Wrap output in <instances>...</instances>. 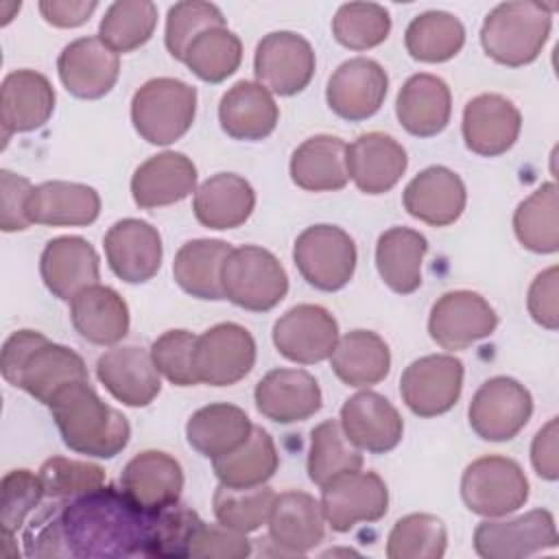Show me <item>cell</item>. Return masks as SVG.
<instances>
[{
  "mask_svg": "<svg viewBox=\"0 0 559 559\" xmlns=\"http://www.w3.org/2000/svg\"><path fill=\"white\" fill-rule=\"evenodd\" d=\"M146 539L148 513L111 485L63 500L24 537L31 557L79 559L146 557Z\"/></svg>",
  "mask_w": 559,
  "mask_h": 559,
  "instance_id": "1",
  "label": "cell"
},
{
  "mask_svg": "<svg viewBox=\"0 0 559 559\" xmlns=\"http://www.w3.org/2000/svg\"><path fill=\"white\" fill-rule=\"evenodd\" d=\"M0 369L9 384L24 389L46 406L66 386L90 380L87 367L76 352L48 341L35 330H17L4 341Z\"/></svg>",
  "mask_w": 559,
  "mask_h": 559,
  "instance_id": "2",
  "label": "cell"
},
{
  "mask_svg": "<svg viewBox=\"0 0 559 559\" xmlns=\"http://www.w3.org/2000/svg\"><path fill=\"white\" fill-rule=\"evenodd\" d=\"M48 408L63 443L76 454L114 459L129 443L131 426L127 417L103 402L90 380L66 386Z\"/></svg>",
  "mask_w": 559,
  "mask_h": 559,
  "instance_id": "3",
  "label": "cell"
},
{
  "mask_svg": "<svg viewBox=\"0 0 559 559\" xmlns=\"http://www.w3.org/2000/svg\"><path fill=\"white\" fill-rule=\"evenodd\" d=\"M552 7L533 0L502 2L489 11L480 28L485 52L509 68L535 61L550 35Z\"/></svg>",
  "mask_w": 559,
  "mask_h": 559,
  "instance_id": "4",
  "label": "cell"
},
{
  "mask_svg": "<svg viewBox=\"0 0 559 559\" xmlns=\"http://www.w3.org/2000/svg\"><path fill=\"white\" fill-rule=\"evenodd\" d=\"M197 90L179 79L146 81L131 100V122L148 144H173L194 122Z\"/></svg>",
  "mask_w": 559,
  "mask_h": 559,
  "instance_id": "5",
  "label": "cell"
},
{
  "mask_svg": "<svg viewBox=\"0 0 559 559\" xmlns=\"http://www.w3.org/2000/svg\"><path fill=\"white\" fill-rule=\"evenodd\" d=\"M225 299L251 310L266 312L288 293V275L280 260L255 245H242L229 251L221 269Z\"/></svg>",
  "mask_w": 559,
  "mask_h": 559,
  "instance_id": "6",
  "label": "cell"
},
{
  "mask_svg": "<svg viewBox=\"0 0 559 559\" xmlns=\"http://www.w3.org/2000/svg\"><path fill=\"white\" fill-rule=\"evenodd\" d=\"M461 498L476 515L502 518L524 507L528 500V480L513 459L483 456L465 467Z\"/></svg>",
  "mask_w": 559,
  "mask_h": 559,
  "instance_id": "7",
  "label": "cell"
},
{
  "mask_svg": "<svg viewBox=\"0 0 559 559\" xmlns=\"http://www.w3.org/2000/svg\"><path fill=\"white\" fill-rule=\"evenodd\" d=\"M293 258L310 286L332 293L352 280L358 255L345 229L336 225H312L297 236Z\"/></svg>",
  "mask_w": 559,
  "mask_h": 559,
  "instance_id": "8",
  "label": "cell"
},
{
  "mask_svg": "<svg viewBox=\"0 0 559 559\" xmlns=\"http://www.w3.org/2000/svg\"><path fill=\"white\" fill-rule=\"evenodd\" d=\"M533 415V397L524 384L513 378H489L474 393L467 417L472 430L485 441L513 439Z\"/></svg>",
  "mask_w": 559,
  "mask_h": 559,
  "instance_id": "9",
  "label": "cell"
},
{
  "mask_svg": "<svg viewBox=\"0 0 559 559\" xmlns=\"http://www.w3.org/2000/svg\"><path fill=\"white\" fill-rule=\"evenodd\" d=\"M192 365L197 380L203 384H236L255 365V341L238 323H218L197 336Z\"/></svg>",
  "mask_w": 559,
  "mask_h": 559,
  "instance_id": "10",
  "label": "cell"
},
{
  "mask_svg": "<svg viewBox=\"0 0 559 559\" xmlns=\"http://www.w3.org/2000/svg\"><path fill=\"white\" fill-rule=\"evenodd\" d=\"M321 507L332 531L347 533L356 524L384 518L389 489L376 472H345L321 487Z\"/></svg>",
  "mask_w": 559,
  "mask_h": 559,
  "instance_id": "11",
  "label": "cell"
},
{
  "mask_svg": "<svg viewBox=\"0 0 559 559\" xmlns=\"http://www.w3.org/2000/svg\"><path fill=\"white\" fill-rule=\"evenodd\" d=\"M559 542L555 518L533 509L513 520H485L474 531V550L485 559H524Z\"/></svg>",
  "mask_w": 559,
  "mask_h": 559,
  "instance_id": "12",
  "label": "cell"
},
{
  "mask_svg": "<svg viewBox=\"0 0 559 559\" xmlns=\"http://www.w3.org/2000/svg\"><path fill=\"white\" fill-rule=\"evenodd\" d=\"M463 391V362L450 354H430L413 360L402 378L404 404L419 417L448 413Z\"/></svg>",
  "mask_w": 559,
  "mask_h": 559,
  "instance_id": "13",
  "label": "cell"
},
{
  "mask_svg": "<svg viewBox=\"0 0 559 559\" xmlns=\"http://www.w3.org/2000/svg\"><path fill=\"white\" fill-rule=\"evenodd\" d=\"M314 63L310 41L293 31L264 35L253 57L258 83L280 96H293L308 87L314 74Z\"/></svg>",
  "mask_w": 559,
  "mask_h": 559,
  "instance_id": "14",
  "label": "cell"
},
{
  "mask_svg": "<svg viewBox=\"0 0 559 559\" xmlns=\"http://www.w3.org/2000/svg\"><path fill=\"white\" fill-rule=\"evenodd\" d=\"M498 314L485 297L472 290H450L441 295L428 319L430 338L450 352L469 347L493 334Z\"/></svg>",
  "mask_w": 559,
  "mask_h": 559,
  "instance_id": "15",
  "label": "cell"
},
{
  "mask_svg": "<svg viewBox=\"0 0 559 559\" xmlns=\"http://www.w3.org/2000/svg\"><path fill=\"white\" fill-rule=\"evenodd\" d=\"M277 352L299 365H314L332 356L338 343V323L321 306L299 304L273 325Z\"/></svg>",
  "mask_w": 559,
  "mask_h": 559,
  "instance_id": "16",
  "label": "cell"
},
{
  "mask_svg": "<svg viewBox=\"0 0 559 559\" xmlns=\"http://www.w3.org/2000/svg\"><path fill=\"white\" fill-rule=\"evenodd\" d=\"M386 90L389 76L384 68L373 59L354 57L334 70L325 98L336 116L358 122L371 118L382 107Z\"/></svg>",
  "mask_w": 559,
  "mask_h": 559,
  "instance_id": "17",
  "label": "cell"
},
{
  "mask_svg": "<svg viewBox=\"0 0 559 559\" xmlns=\"http://www.w3.org/2000/svg\"><path fill=\"white\" fill-rule=\"evenodd\" d=\"M57 70L63 87L72 96L94 100L109 94L116 85L120 59L100 37H81L61 50Z\"/></svg>",
  "mask_w": 559,
  "mask_h": 559,
  "instance_id": "18",
  "label": "cell"
},
{
  "mask_svg": "<svg viewBox=\"0 0 559 559\" xmlns=\"http://www.w3.org/2000/svg\"><path fill=\"white\" fill-rule=\"evenodd\" d=\"M109 269L127 284H142L155 277L162 266V236L140 218H122L105 234Z\"/></svg>",
  "mask_w": 559,
  "mask_h": 559,
  "instance_id": "19",
  "label": "cell"
},
{
  "mask_svg": "<svg viewBox=\"0 0 559 559\" xmlns=\"http://www.w3.org/2000/svg\"><path fill=\"white\" fill-rule=\"evenodd\" d=\"M522 129L520 109L500 94H478L463 109L465 146L483 157L507 153Z\"/></svg>",
  "mask_w": 559,
  "mask_h": 559,
  "instance_id": "20",
  "label": "cell"
},
{
  "mask_svg": "<svg viewBox=\"0 0 559 559\" xmlns=\"http://www.w3.org/2000/svg\"><path fill=\"white\" fill-rule=\"evenodd\" d=\"M341 428L345 437L371 454L391 452L404 435V421L397 408L376 391L352 395L341 408Z\"/></svg>",
  "mask_w": 559,
  "mask_h": 559,
  "instance_id": "21",
  "label": "cell"
},
{
  "mask_svg": "<svg viewBox=\"0 0 559 559\" xmlns=\"http://www.w3.org/2000/svg\"><path fill=\"white\" fill-rule=\"evenodd\" d=\"M55 109V90L50 81L35 70H15L4 76L0 87L2 144L13 133L35 131L48 122Z\"/></svg>",
  "mask_w": 559,
  "mask_h": 559,
  "instance_id": "22",
  "label": "cell"
},
{
  "mask_svg": "<svg viewBox=\"0 0 559 559\" xmlns=\"http://www.w3.org/2000/svg\"><path fill=\"white\" fill-rule=\"evenodd\" d=\"M120 489L146 513H153L179 502L183 469L175 456L159 450H144L124 465Z\"/></svg>",
  "mask_w": 559,
  "mask_h": 559,
  "instance_id": "23",
  "label": "cell"
},
{
  "mask_svg": "<svg viewBox=\"0 0 559 559\" xmlns=\"http://www.w3.org/2000/svg\"><path fill=\"white\" fill-rule=\"evenodd\" d=\"M258 411L275 424H295L312 417L323 395L314 376L304 369H273L255 386Z\"/></svg>",
  "mask_w": 559,
  "mask_h": 559,
  "instance_id": "24",
  "label": "cell"
},
{
  "mask_svg": "<svg viewBox=\"0 0 559 559\" xmlns=\"http://www.w3.org/2000/svg\"><path fill=\"white\" fill-rule=\"evenodd\" d=\"M347 175L365 194L389 192L408 166L404 146L386 133L371 131L358 135L347 146Z\"/></svg>",
  "mask_w": 559,
  "mask_h": 559,
  "instance_id": "25",
  "label": "cell"
},
{
  "mask_svg": "<svg viewBox=\"0 0 559 559\" xmlns=\"http://www.w3.org/2000/svg\"><path fill=\"white\" fill-rule=\"evenodd\" d=\"M39 271L46 288L59 299H72L79 290L98 284L100 264L96 249L81 236H59L46 242Z\"/></svg>",
  "mask_w": 559,
  "mask_h": 559,
  "instance_id": "26",
  "label": "cell"
},
{
  "mask_svg": "<svg viewBox=\"0 0 559 559\" xmlns=\"http://www.w3.org/2000/svg\"><path fill=\"white\" fill-rule=\"evenodd\" d=\"M96 376L118 402L133 408L148 406L162 389L151 354L133 345L105 352L96 362Z\"/></svg>",
  "mask_w": 559,
  "mask_h": 559,
  "instance_id": "27",
  "label": "cell"
},
{
  "mask_svg": "<svg viewBox=\"0 0 559 559\" xmlns=\"http://www.w3.org/2000/svg\"><path fill=\"white\" fill-rule=\"evenodd\" d=\"M197 188V166L190 157L164 151L140 164L131 177V194L142 210L183 201Z\"/></svg>",
  "mask_w": 559,
  "mask_h": 559,
  "instance_id": "28",
  "label": "cell"
},
{
  "mask_svg": "<svg viewBox=\"0 0 559 559\" xmlns=\"http://www.w3.org/2000/svg\"><path fill=\"white\" fill-rule=\"evenodd\" d=\"M465 183L445 166H428L404 188L406 212L432 227L459 221L465 210Z\"/></svg>",
  "mask_w": 559,
  "mask_h": 559,
  "instance_id": "29",
  "label": "cell"
},
{
  "mask_svg": "<svg viewBox=\"0 0 559 559\" xmlns=\"http://www.w3.org/2000/svg\"><path fill=\"white\" fill-rule=\"evenodd\" d=\"M266 524L271 542L288 555L312 550L325 535L323 507L306 491H284L275 496Z\"/></svg>",
  "mask_w": 559,
  "mask_h": 559,
  "instance_id": "30",
  "label": "cell"
},
{
  "mask_svg": "<svg viewBox=\"0 0 559 559\" xmlns=\"http://www.w3.org/2000/svg\"><path fill=\"white\" fill-rule=\"evenodd\" d=\"M100 197L94 188L72 181H44L33 188L26 216L48 227H83L98 218Z\"/></svg>",
  "mask_w": 559,
  "mask_h": 559,
  "instance_id": "31",
  "label": "cell"
},
{
  "mask_svg": "<svg viewBox=\"0 0 559 559\" xmlns=\"http://www.w3.org/2000/svg\"><path fill=\"white\" fill-rule=\"evenodd\" d=\"M280 109L273 94L253 81H238L218 103L221 129L234 140L255 142L273 133Z\"/></svg>",
  "mask_w": 559,
  "mask_h": 559,
  "instance_id": "32",
  "label": "cell"
},
{
  "mask_svg": "<svg viewBox=\"0 0 559 559\" xmlns=\"http://www.w3.org/2000/svg\"><path fill=\"white\" fill-rule=\"evenodd\" d=\"M395 114L400 124L417 138L441 133L452 114L448 83L435 74H413L397 94Z\"/></svg>",
  "mask_w": 559,
  "mask_h": 559,
  "instance_id": "33",
  "label": "cell"
},
{
  "mask_svg": "<svg viewBox=\"0 0 559 559\" xmlns=\"http://www.w3.org/2000/svg\"><path fill=\"white\" fill-rule=\"evenodd\" d=\"M70 319L79 336L94 345H114L129 332L127 301L103 284H92L70 299Z\"/></svg>",
  "mask_w": 559,
  "mask_h": 559,
  "instance_id": "34",
  "label": "cell"
},
{
  "mask_svg": "<svg viewBox=\"0 0 559 559\" xmlns=\"http://www.w3.org/2000/svg\"><path fill=\"white\" fill-rule=\"evenodd\" d=\"M255 207L251 183L234 173H218L205 179L194 192V216L210 229L240 227Z\"/></svg>",
  "mask_w": 559,
  "mask_h": 559,
  "instance_id": "35",
  "label": "cell"
},
{
  "mask_svg": "<svg viewBox=\"0 0 559 559\" xmlns=\"http://www.w3.org/2000/svg\"><path fill=\"white\" fill-rule=\"evenodd\" d=\"M347 144L336 135H312L290 157L293 181L310 192H332L347 186Z\"/></svg>",
  "mask_w": 559,
  "mask_h": 559,
  "instance_id": "36",
  "label": "cell"
},
{
  "mask_svg": "<svg viewBox=\"0 0 559 559\" xmlns=\"http://www.w3.org/2000/svg\"><path fill=\"white\" fill-rule=\"evenodd\" d=\"M332 371L347 386H373L389 376L391 352L384 338L369 330H352L338 336L330 356Z\"/></svg>",
  "mask_w": 559,
  "mask_h": 559,
  "instance_id": "37",
  "label": "cell"
},
{
  "mask_svg": "<svg viewBox=\"0 0 559 559\" xmlns=\"http://www.w3.org/2000/svg\"><path fill=\"white\" fill-rule=\"evenodd\" d=\"M253 430L249 415L234 404H207L186 424L188 443L207 459H218L242 445Z\"/></svg>",
  "mask_w": 559,
  "mask_h": 559,
  "instance_id": "38",
  "label": "cell"
},
{
  "mask_svg": "<svg viewBox=\"0 0 559 559\" xmlns=\"http://www.w3.org/2000/svg\"><path fill=\"white\" fill-rule=\"evenodd\" d=\"M428 240L411 227H391L380 234L376 245V266L384 284L408 295L421 286V262Z\"/></svg>",
  "mask_w": 559,
  "mask_h": 559,
  "instance_id": "39",
  "label": "cell"
},
{
  "mask_svg": "<svg viewBox=\"0 0 559 559\" xmlns=\"http://www.w3.org/2000/svg\"><path fill=\"white\" fill-rule=\"evenodd\" d=\"M234 247L216 238H197L186 242L173 262L175 282L197 299H225L221 269Z\"/></svg>",
  "mask_w": 559,
  "mask_h": 559,
  "instance_id": "40",
  "label": "cell"
},
{
  "mask_svg": "<svg viewBox=\"0 0 559 559\" xmlns=\"http://www.w3.org/2000/svg\"><path fill=\"white\" fill-rule=\"evenodd\" d=\"M277 448L271 435L260 426H253L249 439L242 445L212 461L218 483L236 489L264 485L277 472Z\"/></svg>",
  "mask_w": 559,
  "mask_h": 559,
  "instance_id": "41",
  "label": "cell"
},
{
  "mask_svg": "<svg viewBox=\"0 0 559 559\" xmlns=\"http://www.w3.org/2000/svg\"><path fill=\"white\" fill-rule=\"evenodd\" d=\"M404 44L413 59L441 63L452 59L463 48L465 28L452 13L426 11L411 20L404 33Z\"/></svg>",
  "mask_w": 559,
  "mask_h": 559,
  "instance_id": "42",
  "label": "cell"
},
{
  "mask_svg": "<svg viewBox=\"0 0 559 559\" xmlns=\"http://www.w3.org/2000/svg\"><path fill=\"white\" fill-rule=\"evenodd\" d=\"M557 186L542 183L524 199L513 214V231L520 245L533 253H555L559 249Z\"/></svg>",
  "mask_w": 559,
  "mask_h": 559,
  "instance_id": "43",
  "label": "cell"
},
{
  "mask_svg": "<svg viewBox=\"0 0 559 559\" xmlns=\"http://www.w3.org/2000/svg\"><path fill=\"white\" fill-rule=\"evenodd\" d=\"M362 467L360 450L345 437L338 421L328 419L312 428L308 476L321 489L336 476Z\"/></svg>",
  "mask_w": 559,
  "mask_h": 559,
  "instance_id": "44",
  "label": "cell"
},
{
  "mask_svg": "<svg viewBox=\"0 0 559 559\" xmlns=\"http://www.w3.org/2000/svg\"><path fill=\"white\" fill-rule=\"evenodd\" d=\"M242 61V44L227 26H214L199 33L186 55L183 63L207 83H221L231 76Z\"/></svg>",
  "mask_w": 559,
  "mask_h": 559,
  "instance_id": "45",
  "label": "cell"
},
{
  "mask_svg": "<svg viewBox=\"0 0 559 559\" xmlns=\"http://www.w3.org/2000/svg\"><path fill=\"white\" fill-rule=\"evenodd\" d=\"M157 24V7L151 0H118L109 4L98 26V37L114 52H131L144 46Z\"/></svg>",
  "mask_w": 559,
  "mask_h": 559,
  "instance_id": "46",
  "label": "cell"
},
{
  "mask_svg": "<svg viewBox=\"0 0 559 559\" xmlns=\"http://www.w3.org/2000/svg\"><path fill=\"white\" fill-rule=\"evenodd\" d=\"M448 533L443 522L430 513L400 518L386 539L389 559H439L445 555Z\"/></svg>",
  "mask_w": 559,
  "mask_h": 559,
  "instance_id": "47",
  "label": "cell"
},
{
  "mask_svg": "<svg viewBox=\"0 0 559 559\" xmlns=\"http://www.w3.org/2000/svg\"><path fill=\"white\" fill-rule=\"evenodd\" d=\"M201 518L190 507L175 502L166 509L148 513L146 557L181 559L190 557V544L201 526Z\"/></svg>",
  "mask_w": 559,
  "mask_h": 559,
  "instance_id": "48",
  "label": "cell"
},
{
  "mask_svg": "<svg viewBox=\"0 0 559 559\" xmlns=\"http://www.w3.org/2000/svg\"><path fill=\"white\" fill-rule=\"evenodd\" d=\"M332 33L334 39L349 50H369L389 37L391 15L376 2H347L336 11Z\"/></svg>",
  "mask_w": 559,
  "mask_h": 559,
  "instance_id": "49",
  "label": "cell"
},
{
  "mask_svg": "<svg viewBox=\"0 0 559 559\" xmlns=\"http://www.w3.org/2000/svg\"><path fill=\"white\" fill-rule=\"evenodd\" d=\"M273 500H275V493L266 485L242 487V489L218 485V489L214 491L212 504H214V515L221 524L242 533H253L269 522Z\"/></svg>",
  "mask_w": 559,
  "mask_h": 559,
  "instance_id": "50",
  "label": "cell"
},
{
  "mask_svg": "<svg viewBox=\"0 0 559 559\" xmlns=\"http://www.w3.org/2000/svg\"><path fill=\"white\" fill-rule=\"evenodd\" d=\"M0 531L2 546L13 544L15 533L24 526L31 511L46 496L39 474L28 469H11L2 476L0 483Z\"/></svg>",
  "mask_w": 559,
  "mask_h": 559,
  "instance_id": "51",
  "label": "cell"
},
{
  "mask_svg": "<svg viewBox=\"0 0 559 559\" xmlns=\"http://www.w3.org/2000/svg\"><path fill=\"white\" fill-rule=\"evenodd\" d=\"M46 498L70 500L105 485V469L96 463L52 456L39 467Z\"/></svg>",
  "mask_w": 559,
  "mask_h": 559,
  "instance_id": "52",
  "label": "cell"
},
{
  "mask_svg": "<svg viewBox=\"0 0 559 559\" xmlns=\"http://www.w3.org/2000/svg\"><path fill=\"white\" fill-rule=\"evenodd\" d=\"M214 26H225V17L221 13V9L212 2H203V0H186V2H177L168 9V17H166V48L168 52L183 61V55L190 46V41Z\"/></svg>",
  "mask_w": 559,
  "mask_h": 559,
  "instance_id": "53",
  "label": "cell"
},
{
  "mask_svg": "<svg viewBox=\"0 0 559 559\" xmlns=\"http://www.w3.org/2000/svg\"><path fill=\"white\" fill-rule=\"evenodd\" d=\"M194 343L197 336L188 330H168L157 336L151 345V358L155 369L177 386H194L199 384L194 376Z\"/></svg>",
  "mask_w": 559,
  "mask_h": 559,
  "instance_id": "54",
  "label": "cell"
},
{
  "mask_svg": "<svg viewBox=\"0 0 559 559\" xmlns=\"http://www.w3.org/2000/svg\"><path fill=\"white\" fill-rule=\"evenodd\" d=\"M249 555H251V542L247 539V533L225 526L221 522L218 524L201 522L190 544V557L245 559Z\"/></svg>",
  "mask_w": 559,
  "mask_h": 559,
  "instance_id": "55",
  "label": "cell"
},
{
  "mask_svg": "<svg viewBox=\"0 0 559 559\" xmlns=\"http://www.w3.org/2000/svg\"><path fill=\"white\" fill-rule=\"evenodd\" d=\"M33 183L11 170H0V227L2 231H22L31 225L26 216V203L33 192Z\"/></svg>",
  "mask_w": 559,
  "mask_h": 559,
  "instance_id": "56",
  "label": "cell"
},
{
  "mask_svg": "<svg viewBox=\"0 0 559 559\" xmlns=\"http://www.w3.org/2000/svg\"><path fill=\"white\" fill-rule=\"evenodd\" d=\"M557 280H559V269L548 266L542 271L531 288H528V312L531 317L546 330H557L559 328V308H557Z\"/></svg>",
  "mask_w": 559,
  "mask_h": 559,
  "instance_id": "57",
  "label": "cell"
},
{
  "mask_svg": "<svg viewBox=\"0 0 559 559\" xmlns=\"http://www.w3.org/2000/svg\"><path fill=\"white\" fill-rule=\"evenodd\" d=\"M98 2L94 0H41L39 13L44 20L59 28H74L90 20Z\"/></svg>",
  "mask_w": 559,
  "mask_h": 559,
  "instance_id": "58",
  "label": "cell"
},
{
  "mask_svg": "<svg viewBox=\"0 0 559 559\" xmlns=\"http://www.w3.org/2000/svg\"><path fill=\"white\" fill-rule=\"evenodd\" d=\"M557 417H552L533 439L531 445V463L537 472V476L546 480H557L559 476V465H557Z\"/></svg>",
  "mask_w": 559,
  "mask_h": 559,
  "instance_id": "59",
  "label": "cell"
}]
</instances>
